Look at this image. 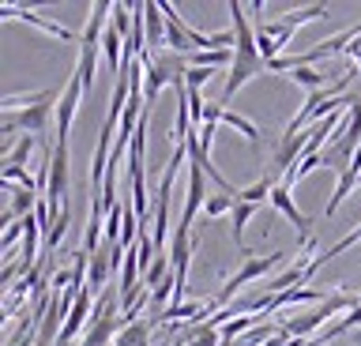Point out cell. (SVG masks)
<instances>
[{"label":"cell","mask_w":361,"mask_h":346,"mask_svg":"<svg viewBox=\"0 0 361 346\" xmlns=\"http://www.w3.org/2000/svg\"><path fill=\"white\" fill-rule=\"evenodd\" d=\"M147 72V83H143V98H147V109H151V102H158V94H162V87L169 83V72L162 68V64H151V68H143Z\"/></svg>","instance_id":"9a60e30c"},{"label":"cell","mask_w":361,"mask_h":346,"mask_svg":"<svg viewBox=\"0 0 361 346\" xmlns=\"http://www.w3.org/2000/svg\"><path fill=\"white\" fill-rule=\"evenodd\" d=\"M68 188H72V170H68V143H56L53 159H49V192H45V204H49L53 218L64 215L68 207Z\"/></svg>","instance_id":"3957f363"},{"label":"cell","mask_w":361,"mask_h":346,"mask_svg":"<svg viewBox=\"0 0 361 346\" xmlns=\"http://www.w3.org/2000/svg\"><path fill=\"white\" fill-rule=\"evenodd\" d=\"M0 19H23V23H34L38 30H45V35H53V38H61V42H75V30L53 23V19H42L38 12H30V8H19V4H4V8H0Z\"/></svg>","instance_id":"9c48e42d"},{"label":"cell","mask_w":361,"mask_h":346,"mask_svg":"<svg viewBox=\"0 0 361 346\" xmlns=\"http://www.w3.org/2000/svg\"><path fill=\"white\" fill-rule=\"evenodd\" d=\"M188 260H192V230H173V249H169V264H173V305H185V286H188Z\"/></svg>","instance_id":"52a82bcc"},{"label":"cell","mask_w":361,"mask_h":346,"mask_svg":"<svg viewBox=\"0 0 361 346\" xmlns=\"http://www.w3.org/2000/svg\"><path fill=\"white\" fill-rule=\"evenodd\" d=\"M87 83L83 75L72 72L61 91V102H56V143H68V132H72V121H75V109H79V98H83Z\"/></svg>","instance_id":"5b68a950"},{"label":"cell","mask_w":361,"mask_h":346,"mask_svg":"<svg viewBox=\"0 0 361 346\" xmlns=\"http://www.w3.org/2000/svg\"><path fill=\"white\" fill-rule=\"evenodd\" d=\"M271 204H275L279 215H286V218L293 222V226L301 230V237H309V233H312V230H309V218H305L301 211H298V204H293V196H290V188L282 185V181L275 185V192H271Z\"/></svg>","instance_id":"30bf717a"},{"label":"cell","mask_w":361,"mask_h":346,"mask_svg":"<svg viewBox=\"0 0 361 346\" xmlns=\"http://www.w3.org/2000/svg\"><path fill=\"white\" fill-rule=\"evenodd\" d=\"M169 267H173V264H169V252H158V260L143 271V286L147 290H158L169 278Z\"/></svg>","instance_id":"e0dca14e"},{"label":"cell","mask_w":361,"mask_h":346,"mask_svg":"<svg viewBox=\"0 0 361 346\" xmlns=\"http://www.w3.org/2000/svg\"><path fill=\"white\" fill-rule=\"evenodd\" d=\"M19 233H27V226H23V222H8L4 241H0V249H4V260H8V264H11V256H16V241H19Z\"/></svg>","instance_id":"cb8c5ba5"},{"label":"cell","mask_w":361,"mask_h":346,"mask_svg":"<svg viewBox=\"0 0 361 346\" xmlns=\"http://www.w3.org/2000/svg\"><path fill=\"white\" fill-rule=\"evenodd\" d=\"M357 301H361V294H357Z\"/></svg>","instance_id":"484cf974"},{"label":"cell","mask_w":361,"mask_h":346,"mask_svg":"<svg viewBox=\"0 0 361 346\" xmlns=\"http://www.w3.org/2000/svg\"><path fill=\"white\" fill-rule=\"evenodd\" d=\"M230 16H233V30H237V49H233V64H230V75H226V87H222V98H219V106H226L230 98L241 91V87L252 80V75L259 72H267V61H264V53H259L256 46V27L248 23V12H245V4H237V0H230Z\"/></svg>","instance_id":"6da1fadb"},{"label":"cell","mask_w":361,"mask_h":346,"mask_svg":"<svg viewBox=\"0 0 361 346\" xmlns=\"http://www.w3.org/2000/svg\"><path fill=\"white\" fill-rule=\"evenodd\" d=\"M203 204H207V173L200 166H188V204H185V215H180L177 230H192V222H196Z\"/></svg>","instance_id":"ba28073f"},{"label":"cell","mask_w":361,"mask_h":346,"mask_svg":"<svg viewBox=\"0 0 361 346\" xmlns=\"http://www.w3.org/2000/svg\"><path fill=\"white\" fill-rule=\"evenodd\" d=\"M214 80V68H192L188 64V72H185V83H188V91H203Z\"/></svg>","instance_id":"d4e9b609"},{"label":"cell","mask_w":361,"mask_h":346,"mask_svg":"<svg viewBox=\"0 0 361 346\" xmlns=\"http://www.w3.org/2000/svg\"><path fill=\"white\" fill-rule=\"evenodd\" d=\"M68 226H72V204H68V207H64V215L56 218V226H53V233H49V237H45V241H42V252H45V256L61 249V241H64V233H68Z\"/></svg>","instance_id":"ac0fdd59"},{"label":"cell","mask_w":361,"mask_h":346,"mask_svg":"<svg viewBox=\"0 0 361 346\" xmlns=\"http://www.w3.org/2000/svg\"><path fill=\"white\" fill-rule=\"evenodd\" d=\"M275 177H264V181H256V185H248L241 188V199L245 204H259V199H271V192H275Z\"/></svg>","instance_id":"7402d4cb"},{"label":"cell","mask_w":361,"mask_h":346,"mask_svg":"<svg viewBox=\"0 0 361 346\" xmlns=\"http://www.w3.org/2000/svg\"><path fill=\"white\" fill-rule=\"evenodd\" d=\"M324 16H331V4H324V0H316V4H305V8H298V12H290V16H282L279 23H259L256 30L259 35H267V38H275L282 49L290 46V35L298 27H305V23H312V19H324Z\"/></svg>","instance_id":"7a4b0ae2"},{"label":"cell","mask_w":361,"mask_h":346,"mask_svg":"<svg viewBox=\"0 0 361 346\" xmlns=\"http://www.w3.org/2000/svg\"><path fill=\"white\" fill-rule=\"evenodd\" d=\"M237 204H241L237 196L214 192V196H207V204H203V215H207V218H219V215H226V211H233Z\"/></svg>","instance_id":"ffe728a7"},{"label":"cell","mask_w":361,"mask_h":346,"mask_svg":"<svg viewBox=\"0 0 361 346\" xmlns=\"http://www.w3.org/2000/svg\"><path fill=\"white\" fill-rule=\"evenodd\" d=\"M252 215H256V204H245V199H241V204L233 207V241H237V245H241L245 226L252 222ZM241 249H245V245H241Z\"/></svg>","instance_id":"44dd1931"},{"label":"cell","mask_w":361,"mask_h":346,"mask_svg":"<svg viewBox=\"0 0 361 346\" xmlns=\"http://www.w3.org/2000/svg\"><path fill=\"white\" fill-rule=\"evenodd\" d=\"M34 147H42V140L38 136H30V132H23V140L4 154V170H27V159H30V151Z\"/></svg>","instance_id":"5bb4252c"},{"label":"cell","mask_w":361,"mask_h":346,"mask_svg":"<svg viewBox=\"0 0 361 346\" xmlns=\"http://www.w3.org/2000/svg\"><path fill=\"white\" fill-rule=\"evenodd\" d=\"M282 260H286V252H271V256H248V260L241 264V271H237L233 278H230V283H226L222 290H219V294H214V305H230V297L237 294V290H241L245 283H252V278H264L267 271H271V267H275V264H282Z\"/></svg>","instance_id":"277c9868"},{"label":"cell","mask_w":361,"mask_h":346,"mask_svg":"<svg viewBox=\"0 0 361 346\" xmlns=\"http://www.w3.org/2000/svg\"><path fill=\"white\" fill-rule=\"evenodd\" d=\"M113 346H151V323L140 320V323H128L121 335H117V342Z\"/></svg>","instance_id":"2e32d148"},{"label":"cell","mask_w":361,"mask_h":346,"mask_svg":"<svg viewBox=\"0 0 361 346\" xmlns=\"http://www.w3.org/2000/svg\"><path fill=\"white\" fill-rule=\"evenodd\" d=\"M188 346H222V331L211 328V323H196V335H192Z\"/></svg>","instance_id":"603a6c76"},{"label":"cell","mask_w":361,"mask_h":346,"mask_svg":"<svg viewBox=\"0 0 361 346\" xmlns=\"http://www.w3.org/2000/svg\"><path fill=\"white\" fill-rule=\"evenodd\" d=\"M106 12H113V4L109 0H98L94 8H90V23L83 30V46H102V35H106Z\"/></svg>","instance_id":"7c38bea8"},{"label":"cell","mask_w":361,"mask_h":346,"mask_svg":"<svg viewBox=\"0 0 361 346\" xmlns=\"http://www.w3.org/2000/svg\"><path fill=\"white\" fill-rule=\"evenodd\" d=\"M305 151H309V128L305 132H282V140H279V147H275V173L286 181V177L298 170L293 162H301L305 159Z\"/></svg>","instance_id":"8992f818"},{"label":"cell","mask_w":361,"mask_h":346,"mask_svg":"<svg viewBox=\"0 0 361 346\" xmlns=\"http://www.w3.org/2000/svg\"><path fill=\"white\" fill-rule=\"evenodd\" d=\"M143 27H147V46H166V16H162V4L154 0H143Z\"/></svg>","instance_id":"8fae6325"},{"label":"cell","mask_w":361,"mask_h":346,"mask_svg":"<svg viewBox=\"0 0 361 346\" xmlns=\"http://www.w3.org/2000/svg\"><path fill=\"white\" fill-rule=\"evenodd\" d=\"M98 53H102V46H83V53H79V61H75V72L83 75V83H87V87L94 83V64H98Z\"/></svg>","instance_id":"d6986e66"},{"label":"cell","mask_w":361,"mask_h":346,"mask_svg":"<svg viewBox=\"0 0 361 346\" xmlns=\"http://www.w3.org/2000/svg\"><path fill=\"white\" fill-rule=\"evenodd\" d=\"M290 80H293V83H301L309 94H316V91H327V87H331V80H327V72H324V68H309V64H298V68H290Z\"/></svg>","instance_id":"4fadbf2b"}]
</instances>
